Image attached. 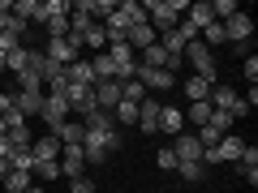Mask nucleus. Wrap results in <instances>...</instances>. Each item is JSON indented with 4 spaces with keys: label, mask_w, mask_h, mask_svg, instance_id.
Wrapping results in <instances>:
<instances>
[{
    "label": "nucleus",
    "mask_w": 258,
    "mask_h": 193,
    "mask_svg": "<svg viewBox=\"0 0 258 193\" xmlns=\"http://www.w3.org/2000/svg\"><path fill=\"white\" fill-rule=\"evenodd\" d=\"M43 35L47 39H64V35H69V13H52V18H43Z\"/></svg>",
    "instance_id": "obj_21"
},
{
    "label": "nucleus",
    "mask_w": 258,
    "mask_h": 193,
    "mask_svg": "<svg viewBox=\"0 0 258 193\" xmlns=\"http://www.w3.org/2000/svg\"><path fill=\"white\" fill-rule=\"evenodd\" d=\"M112 125H138V103H116V112H112Z\"/></svg>",
    "instance_id": "obj_24"
},
{
    "label": "nucleus",
    "mask_w": 258,
    "mask_h": 193,
    "mask_svg": "<svg viewBox=\"0 0 258 193\" xmlns=\"http://www.w3.org/2000/svg\"><path fill=\"white\" fill-rule=\"evenodd\" d=\"M13 150H9V138H0V159H9Z\"/></svg>",
    "instance_id": "obj_43"
},
{
    "label": "nucleus",
    "mask_w": 258,
    "mask_h": 193,
    "mask_svg": "<svg viewBox=\"0 0 258 193\" xmlns=\"http://www.w3.org/2000/svg\"><path fill=\"white\" fill-rule=\"evenodd\" d=\"M30 155H35V163H56V159H60V138H56V133L35 138L30 142Z\"/></svg>",
    "instance_id": "obj_10"
},
{
    "label": "nucleus",
    "mask_w": 258,
    "mask_h": 193,
    "mask_svg": "<svg viewBox=\"0 0 258 193\" xmlns=\"http://www.w3.org/2000/svg\"><path fill=\"white\" fill-rule=\"evenodd\" d=\"M116 13L125 18V26H142V22H147V5H142V0H120Z\"/></svg>",
    "instance_id": "obj_18"
},
{
    "label": "nucleus",
    "mask_w": 258,
    "mask_h": 193,
    "mask_svg": "<svg viewBox=\"0 0 258 193\" xmlns=\"http://www.w3.org/2000/svg\"><path fill=\"white\" fill-rule=\"evenodd\" d=\"M26 22H22V18H9V26H5V35H13V39H26Z\"/></svg>",
    "instance_id": "obj_40"
},
{
    "label": "nucleus",
    "mask_w": 258,
    "mask_h": 193,
    "mask_svg": "<svg viewBox=\"0 0 258 193\" xmlns=\"http://www.w3.org/2000/svg\"><path fill=\"white\" fill-rule=\"evenodd\" d=\"M125 43H129V52H147L151 43H159V35L151 30V22H142V26H129L125 30Z\"/></svg>",
    "instance_id": "obj_11"
},
{
    "label": "nucleus",
    "mask_w": 258,
    "mask_h": 193,
    "mask_svg": "<svg viewBox=\"0 0 258 193\" xmlns=\"http://www.w3.org/2000/svg\"><path fill=\"white\" fill-rule=\"evenodd\" d=\"M207 125H211L215 133H220V138H224V133H232V125H237V120H232L228 112H211V120H207Z\"/></svg>",
    "instance_id": "obj_33"
},
{
    "label": "nucleus",
    "mask_w": 258,
    "mask_h": 193,
    "mask_svg": "<svg viewBox=\"0 0 258 193\" xmlns=\"http://www.w3.org/2000/svg\"><path fill=\"white\" fill-rule=\"evenodd\" d=\"M211 86H215V82H207V77L189 73V77L181 82V90H185V99H189V103H207V99H211Z\"/></svg>",
    "instance_id": "obj_14"
},
{
    "label": "nucleus",
    "mask_w": 258,
    "mask_h": 193,
    "mask_svg": "<svg viewBox=\"0 0 258 193\" xmlns=\"http://www.w3.org/2000/svg\"><path fill=\"white\" fill-rule=\"evenodd\" d=\"M172 155H176V163H203V146H198V138H194V133H176Z\"/></svg>",
    "instance_id": "obj_9"
},
{
    "label": "nucleus",
    "mask_w": 258,
    "mask_h": 193,
    "mask_svg": "<svg viewBox=\"0 0 258 193\" xmlns=\"http://www.w3.org/2000/svg\"><path fill=\"white\" fill-rule=\"evenodd\" d=\"M13 18H22L30 26V22H43V0H13Z\"/></svg>",
    "instance_id": "obj_19"
},
{
    "label": "nucleus",
    "mask_w": 258,
    "mask_h": 193,
    "mask_svg": "<svg viewBox=\"0 0 258 193\" xmlns=\"http://www.w3.org/2000/svg\"><path fill=\"white\" fill-rule=\"evenodd\" d=\"M5 176H9V159H0V184H5Z\"/></svg>",
    "instance_id": "obj_44"
},
{
    "label": "nucleus",
    "mask_w": 258,
    "mask_h": 193,
    "mask_svg": "<svg viewBox=\"0 0 258 193\" xmlns=\"http://www.w3.org/2000/svg\"><path fill=\"white\" fill-rule=\"evenodd\" d=\"M13 18V0H0V35H5V26H9Z\"/></svg>",
    "instance_id": "obj_42"
},
{
    "label": "nucleus",
    "mask_w": 258,
    "mask_h": 193,
    "mask_svg": "<svg viewBox=\"0 0 258 193\" xmlns=\"http://www.w3.org/2000/svg\"><path fill=\"white\" fill-rule=\"evenodd\" d=\"M176 172H181L185 184H203V180H207V167H203V163H176Z\"/></svg>",
    "instance_id": "obj_26"
},
{
    "label": "nucleus",
    "mask_w": 258,
    "mask_h": 193,
    "mask_svg": "<svg viewBox=\"0 0 258 193\" xmlns=\"http://www.w3.org/2000/svg\"><path fill=\"white\" fill-rule=\"evenodd\" d=\"M134 77L147 86V94L151 90H172V86H181V77H176V73H168V69H147V64H138Z\"/></svg>",
    "instance_id": "obj_5"
},
{
    "label": "nucleus",
    "mask_w": 258,
    "mask_h": 193,
    "mask_svg": "<svg viewBox=\"0 0 258 193\" xmlns=\"http://www.w3.org/2000/svg\"><path fill=\"white\" fill-rule=\"evenodd\" d=\"M13 108H18V116H22V120L39 116V112H43V90H18Z\"/></svg>",
    "instance_id": "obj_12"
},
{
    "label": "nucleus",
    "mask_w": 258,
    "mask_h": 193,
    "mask_svg": "<svg viewBox=\"0 0 258 193\" xmlns=\"http://www.w3.org/2000/svg\"><path fill=\"white\" fill-rule=\"evenodd\" d=\"M78 52H82V39H74V35H64V39H43V56L47 60H56V64H69L78 60Z\"/></svg>",
    "instance_id": "obj_2"
},
{
    "label": "nucleus",
    "mask_w": 258,
    "mask_h": 193,
    "mask_svg": "<svg viewBox=\"0 0 258 193\" xmlns=\"http://www.w3.org/2000/svg\"><path fill=\"white\" fill-rule=\"evenodd\" d=\"M155 163L164 167V172H176V155H172V146H164V150H159V155H155Z\"/></svg>",
    "instance_id": "obj_36"
},
{
    "label": "nucleus",
    "mask_w": 258,
    "mask_h": 193,
    "mask_svg": "<svg viewBox=\"0 0 258 193\" xmlns=\"http://www.w3.org/2000/svg\"><path fill=\"white\" fill-rule=\"evenodd\" d=\"M185 60L194 64V73L198 77H207V82H215V52L203 43V39H194L189 47H185Z\"/></svg>",
    "instance_id": "obj_3"
},
{
    "label": "nucleus",
    "mask_w": 258,
    "mask_h": 193,
    "mask_svg": "<svg viewBox=\"0 0 258 193\" xmlns=\"http://www.w3.org/2000/svg\"><path fill=\"white\" fill-rule=\"evenodd\" d=\"M30 142H35V133H30L26 125H13L9 129V150H30Z\"/></svg>",
    "instance_id": "obj_23"
},
{
    "label": "nucleus",
    "mask_w": 258,
    "mask_h": 193,
    "mask_svg": "<svg viewBox=\"0 0 258 193\" xmlns=\"http://www.w3.org/2000/svg\"><path fill=\"white\" fill-rule=\"evenodd\" d=\"M194 138H198V146H203V150H211L215 142H220V133H215L211 125H203V129H198V133H194Z\"/></svg>",
    "instance_id": "obj_35"
},
{
    "label": "nucleus",
    "mask_w": 258,
    "mask_h": 193,
    "mask_svg": "<svg viewBox=\"0 0 258 193\" xmlns=\"http://www.w3.org/2000/svg\"><path fill=\"white\" fill-rule=\"evenodd\" d=\"M35 172H39V184H47V180H64V176H60V159H56V163H35Z\"/></svg>",
    "instance_id": "obj_34"
},
{
    "label": "nucleus",
    "mask_w": 258,
    "mask_h": 193,
    "mask_svg": "<svg viewBox=\"0 0 258 193\" xmlns=\"http://www.w3.org/2000/svg\"><path fill=\"white\" fill-rule=\"evenodd\" d=\"M13 90H43V77L30 73V69H22V73H18V86H13Z\"/></svg>",
    "instance_id": "obj_32"
},
{
    "label": "nucleus",
    "mask_w": 258,
    "mask_h": 193,
    "mask_svg": "<svg viewBox=\"0 0 258 193\" xmlns=\"http://www.w3.org/2000/svg\"><path fill=\"white\" fill-rule=\"evenodd\" d=\"M211 103H189V112H185V120H194V125H198V129H203L207 125V120H211Z\"/></svg>",
    "instance_id": "obj_29"
},
{
    "label": "nucleus",
    "mask_w": 258,
    "mask_h": 193,
    "mask_svg": "<svg viewBox=\"0 0 258 193\" xmlns=\"http://www.w3.org/2000/svg\"><path fill=\"white\" fill-rule=\"evenodd\" d=\"M30 184H35L30 172H13V167H9V176H5V193H26Z\"/></svg>",
    "instance_id": "obj_22"
},
{
    "label": "nucleus",
    "mask_w": 258,
    "mask_h": 193,
    "mask_svg": "<svg viewBox=\"0 0 258 193\" xmlns=\"http://www.w3.org/2000/svg\"><path fill=\"white\" fill-rule=\"evenodd\" d=\"M82 47H95V52H108V35H103V26H99V22H95V26L82 35Z\"/></svg>",
    "instance_id": "obj_27"
},
{
    "label": "nucleus",
    "mask_w": 258,
    "mask_h": 193,
    "mask_svg": "<svg viewBox=\"0 0 258 193\" xmlns=\"http://www.w3.org/2000/svg\"><path fill=\"white\" fill-rule=\"evenodd\" d=\"M26 193H47V184H30V189Z\"/></svg>",
    "instance_id": "obj_46"
},
{
    "label": "nucleus",
    "mask_w": 258,
    "mask_h": 193,
    "mask_svg": "<svg viewBox=\"0 0 258 193\" xmlns=\"http://www.w3.org/2000/svg\"><path fill=\"white\" fill-rule=\"evenodd\" d=\"M60 176H64V180L86 176V155H82V146H60Z\"/></svg>",
    "instance_id": "obj_8"
},
{
    "label": "nucleus",
    "mask_w": 258,
    "mask_h": 193,
    "mask_svg": "<svg viewBox=\"0 0 258 193\" xmlns=\"http://www.w3.org/2000/svg\"><path fill=\"white\" fill-rule=\"evenodd\" d=\"M159 193H168V189H159Z\"/></svg>",
    "instance_id": "obj_49"
},
{
    "label": "nucleus",
    "mask_w": 258,
    "mask_h": 193,
    "mask_svg": "<svg viewBox=\"0 0 258 193\" xmlns=\"http://www.w3.org/2000/svg\"><path fill=\"white\" fill-rule=\"evenodd\" d=\"M13 99H18V90H0V116L13 112Z\"/></svg>",
    "instance_id": "obj_41"
},
{
    "label": "nucleus",
    "mask_w": 258,
    "mask_h": 193,
    "mask_svg": "<svg viewBox=\"0 0 258 193\" xmlns=\"http://www.w3.org/2000/svg\"><path fill=\"white\" fill-rule=\"evenodd\" d=\"M0 138H9V120L0 116Z\"/></svg>",
    "instance_id": "obj_45"
},
{
    "label": "nucleus",
    "mask_w": 258,
    "mask_h": 193,
    "mask_svg": "<svg viewBox=\"0 0 258 193\" xmlns=\"http://www.w3.org/2000/svg\"><path fill=\"white\" fill-rule=\"evenodd\" d=\"M241 73H245V82H258V56H245L241 60Z\"/></svg>",
    "instance_id": "obj_39"
},
{
    "label": "nucleus",
    "mask_w": 258,
    "mask_h": 193,
    "mask_svg": "<svg viewBox=\"0 0 258 193\" xmlns=\"http://www.w3.org/2000/svg\"><path fill=\"white\" fill-rule=\"evenodd\" d=\"M198 39H203L207 47H220V43H224V26H220V22H211V26L198 30Z\"/></svg>",
    "instance_id": "obj_30"
},
{
    "label": "nucleus",
    "mask_w": 258,
    "mask_h": 193,
    "mask_svg": "<svg viewBox=\"0 0 258 193\" xmlns=\"http://www.w3.org/2000/svg\"><path fill=\"white\" fill-rule=\"evenodd\" d=\"M181 13H185L181 0H147V22H151L155 35H168V30L181 22Z\"/></svg>",
    "instance_id": "obj_1"
},
{
    "label": "nucleus",
    "mask_w": 258,
    "mask_h": 193,
    "mask_svg": "<svg viewBox=\"0 0 258 193\" xmlns=\"http://www.w3.org/2000/svg\"><path fill=\"white\" fill-rule=\"evenodd\" d=\"M159 108H164V103H159L155 94H147V99L138 103V129L147 133V138H155V133H159Z\"/></svg>",
    "instance_id": "obj_7"
},
{
    "label": "nucleus",
    "mask_w": 258,
    "mask_h": 193,
    "mask_svg": "<svg viewBox=\"0 0 258 193\" xmlns=\"http://www.w3.org/2000/svg\"><path fill=\"white\" fill-rule=\"evenodd\" d=\"M95 103H99V112H116L120 103V82H95Z\"/></svg>",
    "instance_id": "obj_13"
},
{
    "label": "nucleus",
    "mask_w": 258,
    "mask_h": 193,
    "mask_svg": "<svg viewBox=\"0 0 258 193\" xmlns=\"http://www.w3.org/2000/svg\"><path fill=\"white\" fill-rule=\"evenodd\" d=\"M64 77H69V86H95V69H91V60H82V56L64 69Z\"/></svg>",
    "instance_id": "obj_15"
},
{
    "label": "nucleus",
    "mask_w": 258,
    "mask_h": 193,
    "mask_svg": "<svg viewBox=\"0 0 258 193\" xmlns=\"http://www.w3.org/2000/svg\"><path fill=\"white\" fill-rule=\"evenodd\" d=\"M95 193H103V189H95Z\"/></svg>",
    "instance_id": "obj_48"
},
{
    "label": "nucleus",
    "mask_w": 258,
    "mask_h": 193,
    "mask_svg": "<svg viewBox=\"0 0 258 193\" xmlns=\"http://www.w3.org/2000/svg\"><path fill=\"white\" fill-rule=\"evenodd\" d=\"M237 9H241L237 0H215V5H211V18H215V22H228Z\"/></svg>",
    "instance_id": "obj_31"
},
{
    "label": "nucleus",
    "mask_w": 258,
    "mask_h": 193,
    "mask_svg": "<svg viewBox=\"0 0 258 193\" xmlns=\"http://www.w3.org/2000/svg\"><path fill=\"white\" fill-rule=\"evenodd\" d=\"M185 13H189V18H185V22H189V26H198V30H203V26H211V0H198V5H185Z\"/></svg>",
    "instance_id": "obj_20"
},
{
    "label": "nucleus",
    "mask_w": 258,
    "mask_h": 193,
    "mask_svg": "<svg viewBox=\"0 0 258 193\" xmlns=\"http://www.w3.org/2000/svg\"><path fill=\"white\" fill-rule=\"evenodd\" d=\"M0 73H5V52H0Z\"/></svg>",
    "instance_id": "obj_47"
},
{
    "label": "nucleus",
    "mask_w": 258,
    "mask_h": 193,
    "mask_svg": "<svg viewBox=\"0 0 258 193\" xmlns=\"http://www.w3.org/2000/svg\"><path fill=\"white\" fill-rule=\"evenodd\" d=\"M52 13H69V0H43V18H52ZM43 26V22H39Z\"/></svg>",
    "instance_id": "obj_38"
},
{
    "label": "nucleus",
    "mask_w": 258,
    "mask_h": 193,
    "mask_svg": "<svg viewBox=\"0 0 258 193\" xmlns=\"http://www.w3.org/2000/svg\"><path fill=\"white\" fill-rule=\"evenodd\" d=\"M159 133H185V112L181 108H159Z\"/></svg>",
    "instance_id": "obj_16"
},
{
    "label": "nucleus",
    "mask_w": 258,
    "mask_h": 193,
    "mask_svg": "<svg viewBox=\"0 0 258 193\" xmlns=\"http://www.w3.org/2000/svg\"><path fill=\"white\" fill-rule=\"evenodd\" d=\"M82 125H86V129H95V133H112V129H116V125H112V112H91Z\"/></svg>",
    "instance_id": "obj_25"
},
{
    "label": "nucleus",
    "mask_w": 258,
    "mask_h": 193,
    "mask_svg": "<svg viewBox=\"0 0 258 193\" xmlns=\"http://www.w3.org/2000/svg\"><path fill=\"white\" fill-rule=\"evenodd\" d=\"M9 167H13V172H30V176H35V155H30V150H13Z\"/></svg>",
    "instance_id": "obj_28"
},
{
    "label": "nucleus",
    "mask_w": 258,
    "mask_h": 193,
    "mask_svg": "<svg viewBox=\"0 0 258 193\" xmlns=\"http://www.w3.org/2000/svg\"><path fill=\"white\" fill-rule=\"evenodd\" d=\"M220 26H224V43H249V35H254V18H249V13H232V18L228 22H220Z\"/></svg>",
    "instance_id": "obj_6"
},
{
    "label": "nucleus",
    "mask_w": 258,
    "mask_h": 193,
    "mask_svg": "<svg viewBox=\"0 0 258 193\" xmlns=\"http://www.w3.org/2000/svg\"><path fill=\"white\" fill-rule=\"evenodd\" d=\"M108 60H112L116 82H129V77H134V69H138V56L129 52V43H108Z\"/></svg>",
    "instance_id": "obj_4"
},
{
    "label": "nucleus",
    "mask_w": 258,
    "mask_h": 193,
    "mask_svg": "<svg viewBox=\"0 0 258 193\" xmlns=\"http://www.w3.org/2000/svg\"><path fill=\"white\" fill-rule=\"evenodd\" d=\"M56 138H60V146H82V138H86V125L69 116L60 129H56Z\"/></svg>",
    "instance_id": "obj_17"
},
{
    "label": "nucleus",
    "mask_w": 258,
    "mask_h": 193,
    "mask_svg": "<svg viewBox=\"0 0 258 193\" xmlns=\"http://www.w3.org/2000/svg\"><path fill=\"white\" fill-rule=\"evenodd\" d=\"M69 193H95V180L91 176H74L69 180Z\"/></svg>",
    "instance_id": "obj_37"
}]
</instances>
